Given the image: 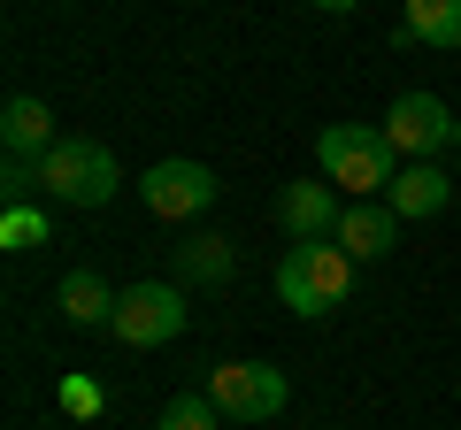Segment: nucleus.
Wrapping results in <instances>:
<instances>
[{
	"instance_id": "1",
	"label": "nucleus",
	"mask_w": 461,
	"mask_h": 430,
	"mask_svg": "<svg viewBox=\"0 0 461 430\" xmlns=\"http://www.w3.org/2000/svg\"><path fill=\"white\" fill-rule=\"evenodd\" d=\"M346 292H354V254L330 246V238H300V246H285L277 262V300L293 315H308V323H323L330 308H346Z\"/></svg>"
},
{
	"instance_id": "2",
	"label": "nucleus",
	"mask_w": 461,
	"mask_h": 430,
	"mask_svg": "<svg viewBox=\"0 0 461 430\" xmlns=\"http://www.w3.org/2000/svg\"><path fill=\"white\" fill-rule=\"evenodd\" d=\"M315 169H323L330 184H346L354 200H377V193H393L400 154H393V139L369 131V123H330V131L315 139Z\"/></svg>"
},
{
	"instance_id": "3",
	"label": "nucleus",
	"mask_w": 461,
	"mask_h": 430,
	"mask_svg": "<svg viewBox=\"0 0 461 430\" xmlns=\"http://www.w3.org/2000/svg\"><path fill=\"white\" fill-rule=\"evenodd\" d=\"M39 169H47V200H62V208H108V193L123 184V169L100 139H62Z\"/></svg>"
},
{
	"instance_id": "4",
	"label": "nucleus",
	"mask_w": 461,
	"mask_h": 430,
	"mask_svg": "<svg viewBox=\"0 0 461 430\" xmlns=\"http://www.w3.org/2000/svg\"><path fill=\"white\" fill-rule=\"evenodd\" d=\"M208 399L230 415V423H277L285 399H293V384H285V369H269V362H223V369H208Z\"/></svg>"
},
{
	"instance_id": "5",
	"label": "nucleus",
	"mask_w": 461,
	"mask_h": 430,
	"mask_svg": "<svg viewBox=\"0 0 461 430\" xmlns=\"http://www.w3.org/2000/svg\"><path fill=\"white\" fill-rule=\"evenodd\" d=\"M108 331L123 338V346H169V338L185 331V300L169 292V284H123Z\"/></svg>"
},
{
	"instance_id": "6",
	"label": "nucleus",
	"mask_w": 461,
	"mask_h": 430,
	"mask_svg": "<svg viewBox=\"0 0 461 430\" xmlns=\"http://www.w3.org/2000/svg\"><path fill=\"white\" fill-rule=\"evenodd\" d=\"M377 131L393 139V154H408V162H430L438 147H454V108H446L438 93H400L393 108H384Z\"/></svg>"
},
{
	"instance_id": "7",
	"label": "nucleus",
	"mask_w": 461,
	"mask_h": 430,
	"mask_svg": "<svg viewBox=\"0 0 461 430\" xmlns=\"http://www.w3.org/2000/svg\"><path fill=\"white\" fill-rule=\"evenodd\" d=\"M139 193H147V208L162 215V223H193L200 208H215V169L208 162H154L147 177H139Z\"/></svg>"
},
{
	"instance_id": "8",
	"label": "nucleus",
	"mask_w": 461,
	"mask_h": 430,
	"mask_svg": "<svg viewBox=\"0 0 461 430\" xmlns=\"http://www.w3.org/2000/svg\"><path fill=\"white\" fill-rule=\"evenodd\" d=\"M339 193H330V177H300V184H277V223L293 231V246L300 238H330L339 231Z\"/></svg>"
},
{
	"instance_id": "9",
	"label": "nucleus",
	"mask_w": 461,
	"mask_h": 430,
	"mask_svg": "<svg viewBox=\"0 0 461 430\" xmlns=\"http://www.w3.org/2000/svg\"><path fill=\"white\" fill-rule=\"evenodd\" d=\"M330 246H346L354 262H384V254L400 246V215L377 208V200H346L339 231H330Z\"/></svg>"
},
{
	"instance_id": "10",
	"label": "nucleus",
	"mask_w": 461,
	"mask_h": 430,
	"mask_svg": "<svg viewBox=\"0 0 461 430\" xmlns=\"http://www.w3.org/2000/svg\"><path fill=\"white\" fill-rule=\"evenodd\" d=\"M446 200H454V177H446L438 162H400L393 193H384V208L400 215V223H423V215H438Z\"/></svg>"
},
{
	"instance_id": "11",
	"label": "nucleus",
	"mask_w": 461,
	"mask_h": 430,
	"mask_svg": "<svg viewBox=\"0 0 461 430\" xmlns=\"http://www.w3.org/2000/svg\"><path fill=\"white\" fill-rule=\"evenodd\" d=\"M0 139H8V154H23V162H47L62 139H54V108L32 93H16L8 108H0Z\"/></svg>"
},
{
	"instance_id": "12",
	"label": "nucleus",
	"mask_w": 461,
	"mask_h": 430,
	"mask_svg": "<svg viewBox=\"0 0 461 430\" xmlns=\"http://www.w3.org/2000/svg\"><path fill=\"white\" fill-rule=\"evenodd\" d=\"M54 308H62L69 323H85V331H100V323L115 315V292L93 277V269H69V277L54 284Z\"/></svg>"
},
{
	"instance_id": "13",
	"label": "nucleus",
	"mask_w": 461,
	"mask_h": 430,
	"mask_svg": "<svg viewBox=\"0 0 461 430\" xmlns=\"http://www.w3.org/2000/svg\"><path fill=\"white\" fill-rule=\"evenodd\" d=\"M400 39H415V47H461V0H408Z\"/></svg>"
},
{
	"instance_id": "14",
	"label": "nucleus",
	"mask_w": 461,
	"mask_h": 430,
	"mask_svg": "<svg viewBox=\"0 0 461 430\" xmlns=\"http://www.w3.org/2000/svg\"><path fill=\"white\" fill-rule=\"evenodd\" d=\"M177 269H185L193 284H223L230 269H239V246L215 238V231H200V238H185V246H177Z\"/></svg>"
},
{
	"instance_id": "15",
	"label": "nucleus",
	"mask_w": 461,
	"mask_h": 430,
	"mask_svg": "<svg viewBox=\"0 0 461 430\" xmlns=\"http://www.w3.org/2000/svg\"><path fill=\"white\" fill-rule=\"evenodd\" d=\"M215 423H223V408H215L208 392H177V399L162 408V423H154V430H215Z\"/></svg>"
},
{
	"instance_id": "16",
	"label": "nucleus",
	"mask_w": 461,
	"mask_h": 430,
	"mask_svg": "<svg viewBox=\"0 0 461 430\" xmlns=\"http://www.w3.org/2000/svg\"><path fill=\"white\" fill-rule=\"evenodd\" d=\"M0 246H8V254H32V246H47V215L16 200V208L0 215Z\"/></svg>"
},
{
	"instance_id": "17",
	"label": "nucleus",
	"mask_w": 461,
	"mask_h": 430,
	"mask_svg": "<svg viewBox=\"0 0 461 430\" xmlns=\"http://www.w3.org/2000/svg\"><path fill=\"white\" fill-rule=\"evenodd\" d=\"M108 399H100V384L93 377H62V415H100Z\"/></svg>"
},
{
	"instance_id": "18",
	"label": "nucleus",
	"mask_w": 461,
	"mask_h": 430,
	"mask_svg": "<svg viewBox=\"0 0 461 430\" xmlns=\"http://www.w3.org/2000/svg\"><path fill=\"white\" fill-rule=\"evenodd\" d=\"M315 8H323V16H346V8H362V0H315Z\"/></svg>"
},
{
	"instance_id": "19",
	"label": "nucleus",
	"mask_w": 461,
	"mask_h": 430,
	"mask_svg": "<svg viewBox=\"0 0 461 430\" xmlns=\"http://www.w3.org/2000/svg\"><path fill=\"white\" fill-rule=\"evenodd\" d=\"M454 147H461V116H454Z\"/></svg>"
}]
</instances>
